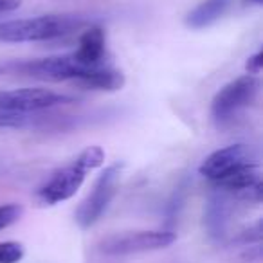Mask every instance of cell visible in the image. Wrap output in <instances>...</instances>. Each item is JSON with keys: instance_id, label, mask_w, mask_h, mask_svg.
Returning a JSON list of instances; mask_svg holds the SVG:
<instances>
[{"instance_id": "10", "label": "cell", "mask_w": 263, "mask_h": 263, "mask_svg": "<svg viewBox=\"0 0 263 263\" xmlns=\"http://www.w3.org/2000/svg\"><path fill=\"white\" fill-rule=\"evenodd\" d=\"M72 58L83 67H101L106 63V38L99 26H90L80 34L78 49L70 52Z\"/></svg>"}, {"instance_id": "14", "label": "cell", "mask_w": 263, "mask_h": 263, "mask_svg": "<svg viewBox=\"0 0 263 263\" xmlns=\"http://www.w3.org/2000/svg\"><path fill=\"white\" fill-rule=\"evenodd\" d=\"M245 69H247V74H252V76H256V74L261 72V69H263V52L258 51V52H254L252 56H249V60L245 62Z\"/></svg>"}, {"instance_id": "9", "label": "cell", "mask_w": 263, "mask_h": 263, "mask_svg": "<svg viewBox=\"0 0 263 263\" xmlns=\"http://www.w3.org/2000/svg\"><path fill=\"white\" fill-rule=\"evenodd\" d=\"M231 211H233V198L223 191L213 187L208 198L204 211V226L213 240L220 241L226 238L227 226H229Z\"/></svg>"}, {"instance_id": "17", "label": "cell", "mask_w": 263, "mask_h": 263, "mask_svg": "<svg viewBox=\"0 0 263 263\" xmlns=\"http://www.w3.org/2000/svg\"><path fill=\"white\" fill-rule=\"evenodd\" d=\"M249 2H252V4H256V6H259L263 2V0H249Z\"/></svg>"}, {"instance_id": "16", "label": "cell", "mask_w": 263, "mask_h": 263, "mask_svg": "<svg viewBox=\"0 0 263 263\" xmlns=\"http://www.w3.org/2000/svg\"><path fill=\"white\" fill-rule=\"evenodd\" d=\"M16 60L15 62H0V76L2 74H15Z\"/></svg>"}, {"instance_id": "8", "label": "cell", "mask_w": 263, "mask_h": 263, "mask_svg": "<svg viewBox=\"0 0 263 263\" xmlns=\"http://www.w3.org/2000/svg\"><path fill=\"white\" fill-rule=\"evenodd\" d=\"M177 234L173 231H136L108 236L101 241L99 249L106 256H130L141 252L161 251L175 243Z\"/></svg>"}, {"instance_id": "15", "label": "cell", "mask_w": 263, "mask_h": 263, "mask_svg": "<svg viewBox=\"0 0 263 263\" xmlns=\"http://www.w3.org/2000/svg\"><path fill=\"white\" fill-rule=\"evenodd\" d=\"M20 4H22V0H0V15L16 11Z\"/></svg>"}, {"instance_id": "2", "label": "cell", "mask_w": 263, "mask_h": 263, "mask_svg": "<svg viewBox=\"0 0 263 263\" xmlns=\"http://www.w3.org/2000/svg\"><path fill=\"white\" fill-rule=\"evenodd\" d=\"M76 98L49 88H15L0 92V128L34 126L38 114L56 106L72 105Z\"/></svg>"}, {"instance_id": "1", "label": "cell", "mask_w": 263, "mask_h": 263, "mask_svg": "<svg viewBox=\"0 0 263 263\" xmlns=\"http://www.w3.org/2000/svg\"><path fill=\"white\" fill-rule=\"evenodd\" d=\"M15 74L34 78L42 81H72L78 87L88 90L116 92L124 87V74L110 65L83 67L72 58V54L51 56L40 60H18Z\"/></svg>"}, {"instance_id": "5", "label": "cell", "mask_w": 263, "mask_h": 263, "mask_svg": "<svg viewBox=\"0 0 263 263\" xmlns=\"http://www.w3.org/2000/svg\"><path fill=\"white\" fill-rule=\"evenodd\" d=\"M259 94V80L252 74H243L223 85L211 101V117L218 128L231 124L243 110L256 101Z\"/></svg>"}, {"instance_id": "11", "label": "cell", "mask_w": 263, "mask_h": 263, "mask_svg": "<svg viewBox=\"0 0 263 263\" xmlns=\"http://www.w3.org/2000/svg\"><path fill=\"white\" fill-rule=\"evenodd\" d=\"M233 0H202L186 16V26L190 29L200 31L216 24L229 9Z\"/></svg>"}, {"instance_id": "3", "label": "cell", "mask_w": 263, "mask_h": 263, "mask_svg": "<svg viewBox=\"0 0 263 263\" xmlns=\"http://www.w3.org/2000/svg\"><path fill=\"white\" fill-rule=\"evenodd\" d=\"M105 162V152L101 146H87L70 164L60 168L36 191V198L44 205H56L72 198L83 186L87 173L99 168Z\"/></svg>"}, {"instance_id": "7", "label": "cell", "mask_w": 263, "mask_h": 263, "mask_svg": "<svg viewBox=\"0 0 263 263\" xmlns=\"http://www.w3.org/2000/svg\"><path fill=\"white\" fill-rule=\"evenodd\" d=\"M254 164H259V152L251 144L238 143L220 148L211 155H208L198 166V173L211 184H215L236 170Z\"/></svg>"}, {"instance_id": "4", "label": "cell", "mask_w": 263, "mask_h": 263, "mask_svg": "<svg viewBox=\"0 0 263 263\" xmlns=\"http://www.w3.org/2000/svg\"><path fill=\"white\" fill-rule=\"evenodd\" d=\"M85 20L78 15H42L0 24V44L51 42L81 29Z\"/></svg>"}, {"instance_id": "6", "label": "cell", "mask_w": 263, "mask_h": 263, "mask_svg": "<svg viewBox=\"0 0 263 263\" xmlns=\"http://www.w3.org/2000/svg\"><path fill=\"white\" fill-rule=\"evenodd\" d=\"M121 172H123V164L116 162V164L106 166L98 175L90 193L81 202L80 208L76 209V215H74L80 229L83 231L90 229L106 213V209L110 208L114 197H116L117 187H119Z\"/></svg>"}, {"instance_id": "13", "label": "cell", "mask_w": 263, "mask_h": 263, "mask_svg": "<svg viewBox=\"0 0 263 263\" xmlns=\"http://www.w3.org/2000/svg\"><path fill=\"white\" fill-rule=\"evenodd\" d=\"M24 213V208L20 204H4L0 205V231L8 229L13 223L20 220Z\"/></svg>"}, {"instance_id": "12", "label": "cell", "mask_w": 263, "mask_h": 263, "mask_svg": "<svg viewBox=\"0 0 263 263\" xmlns=\"http://www.w3.org/2000/svg\"><path fill=\"white\" fill-rule=\"evenodd\" d=\"M26 249L20 241H2L0 243V263H20Z\"/></svg>"}]
</instances>
